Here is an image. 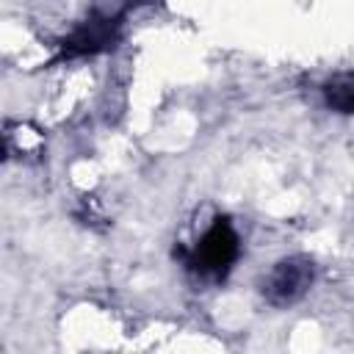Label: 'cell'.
<instances>
[{"label": "cell", "mask_w": 354, "mask_h": 354, "mask_svg": "<svg viewBox=\"0 0 354 354\" xmlns=\"http://www.w3.org/2000/svg\"><path fill=\"white\" fill-rule=\"evenodd\" d=\"M174 257L196 282L218 285L230 277L241 257V235L230 216H213L194 243L174 249Z\"/></svg>", "instance_id": "1"}, {"label": "cell", "mask_w": 354, "mask_h": 354, "mask_svg": "<svg viewBox=\"0 0 354 354\" xmlns=\"http://www.w3.org/2000/svg\"><path fill=\"white\" fill-rule=\"evenodd\" d=\"M324 102L337 111V113H348L354 116V75H335L321 86Z\"/></svg>", "instance_id": "4"}, {"label": "cell", "mask_w": 354, "mask_h": 354, "mask_svg": "<svg viewBox=\"0 0 354 354\" xmlns=\"http://www.w3.org/2000/svg\"><path fill=\"white\" fill-rule=\"evenodd\" d=\"M122 17H124V6L122 8H108V11H94L77 28H72V33L61 41L58 61L113 50L116 41L122 39Z\"/></svg>", "instance_id": "3"}, {"label": "cell", "mask_w": 354, "mask_h": 354, "mask_svg": "<svg viewBox=\"0 0 354 354\" xmlns=\"http://www.w3.org/2000/svg\"><path fill=\"white\" fill-rule=\"evenodd\" d=\"M315 282V260L310 254L279 257L257 282V290L271 307H290L301 301Z\"/></svg>", "instance_id": "2"}]
</instances>
